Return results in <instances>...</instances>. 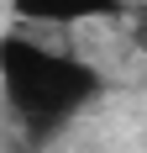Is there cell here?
<instances>
[{"label":"cell","instance_id":"6da1fadb","mask_svg":"<svg viewBox=\"0 0 147 153\" xmlns=\"http://www.w3.org/2000/svg\"><path fill=\"white\" fill-rule=\"evenodd\" d=\"M0 79H5V100L21 122H32L37 132L47 127H63L68 116L100 100L105 79L95 63L74 58V53H53V48H37L26 37H11L5 53H0Z\"/></svg>","mask_w":147,"mask_h":153},{"label":"cell","instance_id":"7a4b0ae2","mask_svg":"<svg viewBox=\"0 0 147 153\" xmlns=\"http://www.w3.org/2000/svg\"><path fill=\"white\" fill-rule=\"evenodd\" d=\"M11 11L26 16V21L68 27V21H89V16H116L121 0H11Z\"/></svg>","mask_w":147,"mask_h":153}]
</instances>
